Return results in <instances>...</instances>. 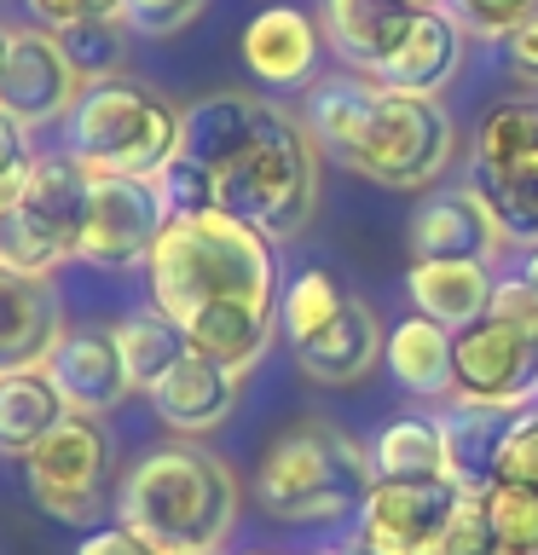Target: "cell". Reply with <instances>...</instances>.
Wrapping results in <instances>:
<instances>
[{
  "label": "cell",
  "mask_w": 538,
  "mask_h": 555,
  "mask_svg": "<svg viewBox=\"0 0 538 555\" xmlns=\"http://www.w3.org/2000/svg\"><path fill=\"white\" fill-rule=\"evenodd\" d=\"M151 307L185 330L197 353L249 376L278 330V255L272 237L226 208L168 220L145 260Z\"/></svg>",
  "instance_id": "cell-1"
},
{
  "label": "cell",
  "mask_w": 538,
  "mask_h": 555,
  "mask_svg": "<svg viewBox=\"0 0 538 555\" xmlns=\"http://www.w3.org/2000/svg\"><path fill=\"white\" fill-rule=\"evenodd\" d=\"M116 515L163 555H215L238 520V475L191 440L145 451L121 480Z\"/></svg>",
  "instance_id": "cell-2"
},
{
  "label": "cell",
  "mask_w": 538,
  "mask_h": 555,
  "mask_svg": "<svg viewBox=\"0 0 538 555\" xmlns=\"http://www.w3.org/2000/svg\"><path fill=\"white\" fill-rule=\"evenodd\" d=\"M215 197L226 215L255 225L260 237H302L312 208H319V139H312V128L267 99L243 156L215 173Z\"/></svg>",
  "instance_id": "cell-3"
},
{
  "label": "cell",
  "mask_w": 538,
  "mask_h": 555,
  "mask_svg": "<svg viewBox=\"0 0 538 555\" xmlns=\"http://www.w3.org/2000/svg\"><path fill=\"white\" fill-rule=\"evenodd\" d=\"M376 486V463L347 428L307 416V423L284 428L260 457V509L272 520H307V527H330V520L364 509Z\"/></svg>",
  "instance_id": "cell-4"
},
{
  "label": "cell",
  "mask_w": 538,
  "mask_h": 555,
  "mask_svg": "<svg viewBox=\"0 0 538 555\" xmlns=\"http://www.w3.org/2000/svg\"><path fill=\"white\" fill-rule=\"evenodd\" d=\"M174 151H180V104H168L156 87L116 76L87 87L81 104L69 111V156L87 173L156 180Z\"/></svg>",
  "instance_id": "cell-5"
},
{
  "label": "cell",
  "mask_w": 538,
  "mask_h": 555,
  "mask_svg": "<svg viewBox=\"0 0 538 555\" xmlns=\"http://www.w3.org/2000/svg\"><path fill=\"white\" fill-rule=\"evenodd\" d=\"M87 191H93V173L69 151L35 156L17 197L0 208V260L17 272H41V278H52L64 260H76Z\"/></svg>",
  "instance_id": "cell-6"
},
{
  "label": "cell",
  "mask_w": 538,
  "mask_h": 555,
  "mask_svg": "<svg viewBox=\"0 0 538 555\" xmlns=\"http://www.w3.org/2000/svg\"><path fill=\"white\" fill-rule=\"evenodd\" d=\"M451 156H458V128L440 99L382 93L359 145H347L342 163L382 191H423L451 168Z\"/></svg>",
  "instance_id": "cell-7"
},
{
  "label": "cell",
  "mask_w": 538,
  "mask_h": 555,
  "mask_svg": "<svg viewBox=\"0 0 538 555\" xmlns=\"http://www.w3.org/2000/svg\"><path fill=\"white\" fill-rule=\"evenodd\" d=\"M29 498L52 520H93L111 498V434L99 416H64L41 446L24 457Z\"/></svg>",
  "instance_id": "cell-8"
},
{
  "label": "cell",
  "mask_w": 538,
  "mask_h": 555,
  "mask_svg": "<svg viewBox=\"0 0 538 555\" xmlns=\"http://www.w3.org/2000/svg\"><path fill=\"white\" fill-rule=\"evenodd\" d=\"M163 225H168V208H163L156 180H133V173H93L76 260H87V267H99V272L145 267L151 249H156V237H163Z\"/></svg>",
  "instance_id": "cell-9"
},
{
  "label": "cell",
  "mask_w": 538,
  "mask_h": 555,
  "mask_svg": "<svg viewBox=\"0 0 538 555\" xmlns=\"http://www.w3.org/2000/svg\"><path fill=\"white\" fill-rule=\"evenodd\" d=\"M451 376L469 399L527 411V399L538 393V336L486 312V319L451 330Z\"/></svg>",
  "instance_id": "cell-10"
},
{
  "label": "cell",
  "mask_w": 538,
  "mask_h": 555,
  "mask_svg": "<svg viewBox=\"0 0 538 555\" xmlns=\"http://www.w3.org/2000/svg\"><path fill=\"white\" fill-rule=\"evenodd\" d=\"M463 492L451 480H376L359 509V538L376 555H434Z\"/></svg>",
  "instance_id": "cell-11"
},
{
  "label": "cell",
  "mask_w": 538,
  "mask_h": 555,
  "mask_svg": "<svg viewBox=\"0 0 538 555\" xmlns=\"http://www.w3.org/2000/svg\"><path fill=\"white\" fill-rule=\"evenodd\" d=\"M81 76L69 69L59 29L47 24H12V59H7V81H0V111L24 128H47V121L69 116L81 104Z\"/></svg>",
  "instance_id": "cell-12"
},
{
  "label": "cell",
  "mask_w": 538,
  "mask_h": 555,
  "mask_svg": "<svg viewBox=\"0 0 538 555\" xmlns=\"http://www.w3.org/2000/svg\"><path fill=\"white\" fill-rule=\"evenodd\" d=\"M434 423H440V446H446V480L458 486L463 498H486L498 486V457H503L510 428L521 423V411L492 405V399L451 393Z\"/></svg>",
  "instance_id": "cell-13"
},
{
  "label": "cell",
  "mask_w": 538,
  "mask_h": 555,
  "mask_svg": "<svg viewBox=\"0 0 538 555\" xmlns=\"http://www.w3.org/2000/svg\"><path fill=\"white\" fill-rule=\"evenodd\" d=\"M238 399H243V376L226 371L220 359L197 353V347H185V353L174 359V371L151 388V411L168 434L203 440V434H215L226 416L238 411Z\"/></svg>",
  "instance_id": "cell-14"
},
{
  "label": "cell",
  "mask_w": 538,
  "mask_h": 555,
  "mask_svg": "<svg viewBox=\"0 0 538 555\" xmlns=\"http://www.w3.org/2000/svg\"><path fill=\"white\" fill-rule=\"evenodd\" d=\"M503 249V232L492 220V208L481 203L475 185H451L428 191L411 215V255L417 260H481L492 267Z\"/></svg>",
  "instance_id": "cell-15"
},
{
  "label": "cell",
  "mask_w": 538,
  "mask_h": 555,
  "mask_svg": "<svg viewBox=\"0 0 538 555\" xmlns=\"http://www.w3.org/2000/svg\"><path fill=\"white\" fill-rule=\"evenodd\" d=\"M64 336V307L52 278L17 272L0 260V376L7 371H41Z\"/></svg>",
  "instance_id": "cell-16"
},
{
  "label": "cell",
  "mask_w": 538,
  "mask_h": 555,
  "mask_svg": "<svg viewBox=\"0 0 538 555\" xmlns=\"http://www.w3.org/2000/svg\"><path fill=\"white\" fill-rule=\"evenodd\" d=\"M463 17L451 7H423L417 24L406 29V41L388 52V64L376 69L382 93H411V99H440L446 81L463 69Z\"/></svg>",
  "instance_id": "cell-17"
},
{
  "label": "cell",
  "mask_w": 538,
  "mask_h": 555,
  "mask_svg": "<svg viewBox=\"0 0 538 555\" xmlns=\"http://www.w3.org/2000/svg\"><path fill=\"white\" fill-rule=\"evenodd\" d=\"M41 371L52 376V388L64 393L69 416H111L121 399L133 393L111 330H64Z\"/></svg>",
  "instance_id": "cell-18"
},
{
  "label": "cell",
  "mask_w": 538,
  "mask_h": 555,
  "mask_svg": "<svg viewBox=\"0 0 538 555\" xmlns=\"http://www.w3.org/2000/svg\"><path fill=\"white\" fill-rule=\"evenodd\" d=\"M324 29L295 7H267L243 24V64L260 87H307L319 69Z\"/></svg>",
  "instance_id": "cell-19"
},
{
  "label": "cell",
  "mask_w": 538,
  "mask_h": 555,
  "mask_svg": "<svg viewBox=\"0 0 538 555\" xmlns=\"http://www.w3.org/2000/svg\"><path fill=\"white\" fill-rule=\"evenodd\" d=\"M382 347H388V336H382L371 301L347 295L342 312H336V324L295 347V371H302L307 382H324V388H347V382H359V376L376 371Z\"/></svg>",
  "instance_id": "cell-20"
},
{
  "label": "cell",
  "mask_w": 538,
  "mask_h": 555,
  "mask_svg": "<svg viewBox=\"0 0 538 555\" xmlns=\"http://www.w3.org/2000/svg\"><path fill=\"white\" fill-rule=\"evenodd\" d=\"M411 0H324V41L342 52V64L354 76H376L388 64V52L406 41V29L417 24Z\"/></svg>",
  "instance_id": "cell-21"
},
{
  "label": "cell",
  "mask_w": 538,
  "mask_h": 555,
  "mask_svg": "<svg viewBox=\"0 0 538 555\" xmlns=\"http://www.w3.org/2000/svg\"><path fill=\"white\" fill-rule=\"evenodd\" d=\"M260 104L267 99L255 93H203L180 104V156L203 163L208 173L232 168L260 128Z\"/></svg>",
  "instance_id": "cell-22"
},
{
  "label": "cell",
  "mask_w": 538,
  "mask_h": 555,
  "mask_svg": "<svg viewBox=\"0 0 538 555\" xmlns=\"http://www.w3.org/2000/svg\"><path fill=\"white\" fill-rule=\"evenodd\" d=\"M475 180L538 185V99H503L475 128Z\"/></svg>",
  "instance_id": "cell-23"
},
{
  "label": "cell",
  "mask_w": 538,
  "mask_h": 555,
  "mask_svg": "<svg viewBox=\"0 0 538 555\" xmlns=\"http://www.w3.org/2000/svg\"><path fill=\"white\" fill-rule=\"evenodd\" d=\"M492 267H481V260H417L411 267V301L423 319L446 324V330H463L486 319V307H492Z\"/></svg>",
  "instance_id": "cell-24"
},
{
  "label": "cell",
  "mask_w": 538,
  "mask_h": 555,
  "mask_svg": "<svg viewBox=\"0 0 538 555\" xmlns=\"http://www.w3.org/2000/svg\"><path fill=\"white\" fill-rule=\"evenodd\" d=\"M64 416H69V405L52 388L47 371H7L0 376V451L7 457H29Z\"/></svg>",
  "instance_id": "cell-25"
},
{
  "label": "cell",
  "mask_w": 538,
  "mask_h": 555,
  "mask_svg": "<svg viewBox=\"0 0 538 555\" xmlns=\"http://www.w3.org/2000/svg\"><path fill=\"white\" fill-rule=\"evenodd\" d=\"M388 371L399 376V388L423 393V399H440V393H458V376H451V330L434 324V319H399L388 330V347H382Z\"/></svg>",
  "instance_id": "cell-26"
},
{
  "label": "cell",
  "mask_w": 538,
  "mask_h": 555,
  "mask_svg": "<svg viewBox=\"0 0 538 555\" xmlns=\"http://www.w3.org/2000/svg\"><path fill=\"white\" fill-rule=\"evenodd\" d=\"M116 353H121V371H128V382L133 388H156L168 371H174V359L185 353V330L168 319V312H156V307H139V312H128L116 330Z\"/></svg>",
  "instance_id": "cell-27"
},
{
  "label": "cell",
  "mask_w": 538,
  "mask_h": 555,
  "mask_svg": "<svg viewBox=\"0 0 538 555\" xmlns=\"http://www.w3.org/2000/svg\"><path fill=\"white\" fill-rule=\"evenodd\" d=\"M376 99H382V87L371 81V76H330V81H319V93H312V104H307V128H312V139L319 145H330V151H347V145H359V133H364V121H371V111H376Z\"/></svg>",
  "instance_id": "cell-28"
},
{
  "label": "cell",
  "mask_w": 538,
  "mask_h": 555,
  "mask_svg": "<svg viewBox=\"0 0 538 555\" xmlns=\"http://www.w3.org/2000/svg\"><path fill=\"white\" fill-rule=\"evenodd\" d=\"M376 480H446V446L434 416H399L371 446Z\"/></svg>",
  "instance_id": "cell-29"
},
{
  "label": "cell",
  "mask_w": 538,
  "mask_h": 555,
  "mask_svg": "<svg viewBox=\"0 0 538 555\" xmlns=\"http://www.w3.org/2000/svg\"><path fill=\"white\" fill-rule=\"evenodd\" d=\"M128 17L121 12H93V17H76V24L59 29V47L69 69L81 76V87H99V81H116L121 64H128Z\"/></svg>",
  "instance_id": "cell-30"
},
{
  "label": "cell",
  "mask_w": 538,
  "mask_h": 555,
  "mask_svg": "<svg viewBox=\"0 0 538 555\" xmlns=\"http://www.w3.org/2000/svg\"><path fill=\"white\" fill-rule=\"evenodd\" d=\"M342 301H347V289L330 272H302V278H295V284L278 295V324H284L290 347H302V341L319 336V330L336 324Z\"/></svg>",
  "instance_id": "cell-31"
},
{
  "label": "cell",
  "mask_w": 538,
  "mask_h": 555,
  "mask_svg": "<svg viewBox=\"0 0 538 555\" xmlns=\"http://www.w3.org/2000/svg\"><path fill=\"white\" fill-rule=\"evenodd\" d=\"M481 191V203L492 208L503 243L538 249V185H515V180H469Z\"/></svg>",
  "instance_id": "cell-32"
},
{
  "label": "cell",
  "mask_w": 538,
  "mask_h": 555,
  "mask_svg": "<svg viewBox=\"0 0 538 555\" xmlns=\"http://www.w3.org/2000/svg\"><path fill=\"white\" fill-rule=\"evenodd\" d=\"M486 515L498 527L503 555H538V492H527V486H492L486 492Z\"/></svg>",
  "instance_id": "cell-33"
},
{
  "label": "cell",
  "mask_w": 538,
  "mask_h": 555,
  "mask_svg": "<svg viewBox=\"0 0 538 555\" xmlns=\"http://www.w3.org/2000/svg\"><path fill=\"white\" fill-rule=\"evenodd\" d=\"M156 191H163V208L168 220H185V215H208V208H220L215 197V173H208L203 163H191V156L174 151L163 173H156Z\"/></svg>",
  "instance_id": "cell-34"
},
{
  "label": "cell",
  "mask_w": 538,
  "mask_h": 555,
  "mask_svg": "<svg viewBox=\"0 0 538 555\" xmlns=\"http://www.w3.org/2000/svg\"><path fill=\"white\" fill-rule=\"evenodd\" d=\"M434 555H503L498 527H492V515H486V498H463L458 503V515H451V527H446V538H440Z\"/></svg>",
  "instance_id": "cell-35"
},
{
  "label": "cell",
  "mask_w": 538,
  "mask_h": 555,
  "mask_svg": "<svg viewBox=\"0 0 538 555\" xmlns=\"http://www.w3.org/2000/svg\"><path fill=\"white\" fill-rule=\"evenodd\" d=\"M498 486H527V492H538V411H521V423L503 440Z\"/></svg>",
  "instance_id": "cell-36"
},
{
  "label": "cell",
  "mask_w": 538,
  "mask_h": 555,
  "mask_svg": "<svg viewBox=\"0 0 538 555\" xmlns=\"http://www.w3.org/2000/svg\"><path fill=\"white\" fill-rule=\"evenodd\" d=\"M203 7H208V0H121V17H128L133 35L163 41V35H180Z\"/></svg>",
  "instance_id": "cell-37"
},
{
  "label": "cell",
  "mask_w": 538,
  "mask_h": 555,
  "mask_svg": "<svg viewBox=\"0 0 538 555\" xmlns=\"http://www.w3.org/2000/svg\"><path fill=\"white\" fill-rule=\"evenodd\" d=\"M451 12L463 17V29L486 35V41H503L515 24H527L538 12V0H451Z\"/></svg>",
  "instance_id": "cell-38"
},
{
  "label": "cell",
  "mask_w": 538,
  "mask_h": 555,
  "mask_svg": "<svg viewBox=\"0 0 538 555\" xmlns=\"http://www.w3.org/2000/svg\"><path fill=\"white\" fill-rule=\"evenodd\" d=\"M29 163H35V156H29V128L0 111V208L17 197V185H24Z\"/></svg>",
  "instance_id": "cell-39"
},
{
  "label": "cell",
  "mask_w": 538,
  "mask_h": 555,
  "mask_svg": "<svg viewBox=\"0 0 538 555\" xmlns=\"http://www.w3.org/2000/svg\"><path fill=\"white\" fill-rule=\"evenodd\" d=\"M486 312H498V319H510L521 330H533L538 336V289L527 284V278H498V289H492V307Z\"/></svg>",
  "instance_id": "cell-40"
},
{
  "label": "cell",
  "mask_w": 538,
  "mask_h": 555,
  "mask_svg": "<svg viewBox=\"0 0 538 555\" xmlns=\"http://www.w3.org/2000/svg\"><path fill=\"white\" fill-rule=\"evenodd\" d=\"M503 59H510V76L538 93V12L527 17V24H515L510 35H503Z\"/></svg>",
  "instance_id": "cell-41"
},
{
  "label": "cell",
  "mask_w": 538,
  "mask_h": 555,
  "mask_svg": "<svg viewBox=\"0 0 538 555\" xmlns=\"http://www.w3.org/2000/svg\"><path fill=\"white\" fill-rule=\"evenodd\" d=\"M76 555H163V550H156L151 538H139L133 527H121V520H116V527H99V532H87Z\"/></svg>",
  "instance_id": "cell-42"
},
{
  "label": "cell",
  "mask_w": 538,
  "mask_h": 555,
  "mask_svg": "<svg viewBox=\"0 0 538 555\" xmlns=\"http://www.w3.org/2000/svg\"><path fill=\"white\" fill-rule=\"evenodd\" d=\"M29 12L41 17L47 29H64V24L93 17V12H121V0H29Z\"/></svg>",
  "instance_id": "cell-43"
},
{
  "label": "cell",
  "mask_w": 538,
  "mask_h": 555,
  "mask_svg": "<svg viewBox=\"0 0 538 555\" xmlns=\"http://www.w3.org/2000/svg\"><path fill=\"white\" fill-rule=\"evenodd\" d=\"M7 59H12V24H0V81H7Z\"/></svg>",
  "instance_id": "cell-44"
},
{
  "label": "cell",
  "mask_w": 538,
  "mask_h": 555,
  "mask_svg": "<svg viewBox=\"0 0 538 555\" xmlns=\"http://www.w3.org/2000/svg\"><path fill=\"white\" fill-rule=\"evenodd\" d=\"M330 555H376V550L364 544V538H354V544H342V550H330Z\"/></svg>",
  "instance_id": "cell-45"
},
{
  "label": "cell",
  "mask_w": 538,
  "mask_h": 555,
  "mask_svg": "<svg viewBox=\"0 0 538 555\" xmlns=\"http://www.w3.org/2000/svg\"><path fill=\"white\" fill-rule=\"evenodd\" d=\"M521 278H527V284L538 289V249H527V267H521Z\"/></svg>",
  "instance_id": "cell-46"
},
{
  "label": "cell",
  "mask_w": 538,
  "mask_h": 555,
  "mask_svg": "<svg viewBox=\"0 0 538 555\" xmlns=\"http://www.w3.org/2000/svg\"><path fill=\"white\" fill-rule=\"evenodd\" d=\"M411 7H440V0H411Z\"/></svg>",
  "instance_id": "cell-47"
},
{
  "label": "cell",
  "mask_w": 538,
  "mask_h": 555,
  "mask_svg": "<svg viewBox=\"0 0 538 555\" xmlns=\"http://www.w3.org/2000/svg\"><path fill=\"white\" fill-rule=\"evenodd\" d=\"M255 555H260V550H255Z\"/></svg>",
  "instance_id": "cell-48"
}]
</instances>
